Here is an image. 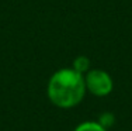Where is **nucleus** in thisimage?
Listing matches in <instances>:
<instances>
[{
  "instance_id": "4",
  "label": "nucleus",
  "mask_w": 132,
  "mask_h": 131,
  "mask_svg": "<svg viewBox=\"0 0 132 131\" xmlns=\"http://www.w3.org/2000/svg\"><path fill=\"white\" fill-rule=\"evenodd\" d=\"M75 131H107L98 121H84L75 128Z\"/></svg>"
},
{
  "instance_id": "1",
  "label": "nucleus",
  "mask_w": 132,
  "mask_h": 131,
  "mask_svg": "<svg viewBox=\"0 0 132 131\" xmlns=\"http://www.w3.org/2000/svg\"><path fill=\"white\" fill-rule=\"evenodd\" d=\"M84 75L73 69H59L48 82V97L56 107L72 109L83 100L86 95Z\"/></svg>"
},
{
  "instance_id": "5",
  "label": "nucleus",
  "mask_w": 132,
  "mask_h": 131,
  "mask_svg": "<svg viewBox=\"0 0 132 131\" xmlns=\"http://www.w3.org/2000/svg\"><path fill=\"white\" fill-rule=\"evenodd\" d=\"M98 123L101 124L103 127H104L105 130H108L110 127L114 126L115 123V116L112 113H110V111H105V113H101L98 117Z\"/></svg>"
},
{
  "instance_id": "2",
  "label": "nucleus",
  "mask_w": 132,
  "mask_h": 131,
  "mask_svg": "<svg viewBox=\"0 0 132 131\" xmlns=\"http://www.w3.org/2000/svg\"><path fill=\"white\" fill-rule=\"evenodd\" d=\"M84 83L86 90L97 97H104L110 95L114 87L112 78L103 69H90L87 73H84Z\"/></svg>"
},
{
  "instance_id": "3",
  "label": "nucleus",
  "mask_w": 132,
  "mask_h": 131,
  "mask_svg": "<svg viewBox=\"0 0 132 131\" xmlns=\"http://www.w3.org/2000/svg\"><path fill=\"white\" fill-rule=\"evenodd\" d=\"M72 68H73L76 72L81 73V75L87 73L90 71V59L87 57H84V55H80V57L75 58L73 66H72Z\"/></svg>"
}]
</instances>
